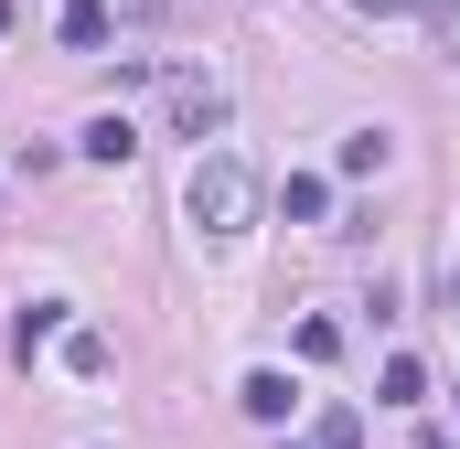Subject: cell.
I'll list each match as a JSON object with an SVG mask.
<instances>
[{
	"mask_svg": "<svg viewBox=\"0 0 460 449\" xmlns=\"http://www.w3.org/2000/svg\"><path fill=\"white\" fill-rule=\"evenodd\" d=\"M182 215L204 224L215 246L246 235V224H257V172H246L235 150H204V161H193V182H182Z\"/></svg>",
	"mask_w": 460,
	"mask_h": 449,
	"instance_id": "cell-1",
	"label": "cell"
},
{
	"mask_svg": "<svg viewBox=\"0 0 460 449\" xmlns=\"http://www.w3.org/2000/svg\"><path fill=\"white\" fill-rule=\"evenodd\" d=\"M161 118H172V139H215V128H226V86L193 75V65H172V75H161Z\"/></svg>",
	"mask_w": 460,
	"mask_h": 449,
	"instance_id": "cell-2",
	"label": "cell"
},
{
	"mask_svg": "<svg viewBox=\"0 0 460 449\" xmlns=\"http://www.w3.org/2000/svg\"><path fill=\"white\" fill-rule=\"evenodd\" d=\"M235 407H246L257 428H289V407H300V385H289V374H246V385H235Z\"/></svg>",
	"mask_w": 460,
	"mask_h": 449,
	"instance_id": "cell-3",
	"label": "cell"
},
{
	"mask_svg": "<svg viewBox=\"0 0 460 449\" xmlns=\"http://www.w3.org/2000/svg\"><path fill=\"white\" fill-rule=\"evenodd\" d=\"M279 215H289V224H322V215H332V182H322V172H289V182H279Z\"/></svg>",
	"mask_w": 460,
	"mask_h": 449,
	"instance_id": "cell-4",
	"label": "cell"
},
{
	"mask_svg": "<svg viewBox=\"0 0 460 449\" xmlns=\"http://www.w3.org/2000/svg\"><path fill=\"white\" fill-rule=\"evenodd\" d=\"M75 150H86V161H128V150H139V128H128V118H86V139H75Z\"/></svg>",
	"mask_w": 460,
	"mask_h": 449,
	"instance_id": "cell-5",
	"label": "cell"
},
{
	"mask_svg": "<svg viewBox=\"0 0 460 449\" xmlns=\"http://www.w3.org/2000/svg\"><path fill=\"white\" fill-rule=\"evenodd\" d=\"M54 32H65L75 54H97V43H108V0H65V22H54Z\"/></svg>",
	"mask_w": 460,
	"mask_h": 449,
	"instance_id": "cell-6",
	"label": "cell"
},
{
	"mask_svg": "<svg viewBox=\"0 0 460 449\" xmlns=\"http://www.w3.org/2000/svg\"><path fill=\"white\" fill-rule=\"evenodd\" d=\"M375 396H385V407H418V396H429V374H418V353H396V364L375 374Z\"/></svg>",
	"mask_w": 460,
	"mask_h": 449,
	"instance_id": "cell-7",
	"label": "cell"
},
{
	"mask_svg": "<svg viewBox=\"0 0 460 449\" xmlns=\"http://www.w3.org/2000/svg\"><path fill=\"white\" fill-rule=\"evenodd\" d=\"M311 449H364V418H353V407H322V418H311Z\"/></svg>",
	"mask_w": 460,
	"mask_h": 449,
	"instance_id": "cell-8",
	"label": "cell"
},
{
	"mask_svg": "<svg viewBox=\"0 0 460 449\" xmlns=\"http://www.w3.org/2000/svg\"><path fill=\"white\" fill-rule=\"evenodd\" d=\"M65 374L97 385V374H108V332H65Z\"/></svg>",
	"mask_w": 460,
	"mask_h": 449,
	"instance_id": "cell-9",
	"label": "cell"
},
{
	"mask_svg": "<svg viewBox=\"0 0 460 449\" xmlns=\"http://www.w3.org/2000/svg\"><path fill=\"white\" fill-rule=\"evenodd\" d=\"M385 150H396L385 128H353V139H343V172H385Z\"/></svg>",
	"mask_w": 460,
	"mask_h": 449,
	"instance_id": "cell-10",
	"label": "cell"
},
{
	"mask_svg": "<svg viewBox=\"0 0 460 449\" xmlns=\"http://www.w3.org/2000/svg\"><path fill=\"white\" fill-rule=\"evenodd\" d=\"M343 353V321H300V364H332Z\"/></svg>",
	"mask_w": 460,
	"mask_h": 449,
	"instance_id": "cell-11",
	"label": "cell"
},
{
	"mask_svg": "<svg viewBox=\"0 0 460 449\" xmlns=\"http://www.w3.org/2000/svg\"><path fill=\"white\" fill-rule=\"evenodd\" d=\"M418 449H460V439H450V428H418Z\"/></svg>",
	"mask_w": 460,
	"mask_h": 449,
	"instance_id": "cell-12",
	"label": "cell"
},
{
	"mask_svg": "<svg viewBox=\"0 0 460 449\" xmlns=\"http://www.w3.org/2000/svg\"><path fill=\"white\" fill-rule=\"evenodd\" d=\"M11 22H22V0H0V32H11Z\"/></svg>",
	"mask_w": 460,
	"mask_h": 449,
	"instance_id": "cell-13",
	"label": "cell"
},
{
	"mask_svg": "<svg viewBox=\"0 0 460 449\" xmlns=\"http://www.w3.org/2000/svg\"><path fill=\"white\" fill-rule=\"evenodd\" d=\"M353 11H407V0H353Z\"/></svg>",
	"mask_w": 460,
	"mask_h": 449,
	"instance_id": "cell-14",
	"label": "cell"
},
{
	"mask_svg": "<svg viewBox=\"0 0 460 449\" xmlns=\"http://www.w3.org/2000/svg\"><path fill=\"white\" fill-rule=\"evenodd\" d=\"M279 449H311V439H279Z\"/></svg>",
	"mask_w": 460,
	"mask_h": 449,
	"instance_id": "cell-15",
	"label": "cell"
}]
</instances>
